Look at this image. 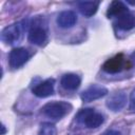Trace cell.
Wrapping results in <instances>:
<instances>
[{
  "label": "cell",
  "mask_w": 135,
  "mask_h": 135,
  "mask_svg": "<svg viewBox=\"0 0 135 135\" xmlns=\"http://www.w3.org/2000/svg\"><path fill=\"white\" fill-rule=\"evenodd\" d=\"M38 135H57V129L55 124L51 122H43L40 127Z\"/></svg>",
  "instance_id": "cell-15"
},
{
  "label": "cell",
  "mask_w": 135,
  "mask_h": 135,
  "mask_svg": "<svg viewBox=\"0 0 135 135\" xmlns=\"http://www.w3.org/2000/svg\"><path fill=\"white\" fill-rule=\"evenodd\" d=\"M128 3H130V4H132V5H135V2H132V1H127Z\"/></svg>",
  "instance_id": "cell-20"
},
{
  "label": "cell",
  "mask_w": 135,
  "mask_h": 135,
  "mask_svg": "<svg viewBox=\"0 0 135 135\" xmlns=\"http://www.w3.org/2000/svg\"><path fill=\"white\" fill-rule=\"evenodd\" d=\"M108 93H109L108 89L104 88L103 85L92 84L80 94V98L83 102H91V101H94L96 99L104 97Z\"/></svg>",
  "instance_id": "cell-6"
},
{
  "label": "cell",
  "mask_w": 135,
  "mask_h": 135,
  "mask_svg": "<svg viewBox=\"0 0 135 135\" xmlns=\"http://www.w3.org/2000/svg\"><path fill=\"white\" fill-rule=\"evenodd\" d=\"M102 135H121V133L119 131H116V130H108Z\"/></svg>",
  "instance_id": "cell-17"
},
{
  "label": "cell",
  "mask_w": 135,
  "mask_h": 135,
  "mask_svg": "<svg viewBox=\"0 0 135 135\" xmlns=\"http://www.w3.org/2000/svg\"><path fill=\"white\" fill-rule=\"evenodd\" d=\"M32 27L28 32V36H27V39L31 43L33 44H36V45H42L46 39H47V33H46V30L41 26L40 24H31Z\"/></svg>",
  "instance_id": "cell-7"
},
{
  "label": "cell",
  "mask_w": 135,
  "mask_h": 135,
  "mask_svg": "<svg viewBox=\"0 0 135 135\" xmlns=\"http://www.w3.org/2000/svg\"><path fill=\"white\" fill-rule=\"evenodd\" d=\"M30 25L31 23L28 19H26L4 27L1 32V40L6 44H11V45L18 43L22 38L24 31H26Z\"/></svg>",
  "instance_id": "cell-1"
},
{
  "label": "cell",
  "mask_w": 135,
  "mask_h": 135,
  "mask_svg": "<svg viewBox=\"0 0 135 135\" xmlns=\"http://www.w3.org/2000/svg\"><path fill=\"white\" fill-rule=\"evenodd\" d=\"M75 119H76L77 122L84 124L89 129L98 128L104 121L103 115L100 114V113L95 112V110L91 109V108H86V109L80 110L77 113V115L75 116Z\"/></svg>",
  "instance_id": "cell-3"
},
{
  "label": "cell",
  "mask_w": 135,
  "mask_h": 135,
  "mask_svg": "<svg viewBox=\"0 0 135 135\" xmlns=\"http://www.w3.org/2000/svg\"><path fill=\"white\" fill-rule=\"evenodd\" d=\"M5 133H6V128H5L4 124H2L1 126V135H4Z\"/></svg>",
  "instance_id": "cell-18"
},
{
  "label": "cell",
  "mask_w": 135,
  "mask_h": 135,
  "mask_svg": "<svg viewBox=\"0 0 135 135\" xmlns=\"http://www.w3.org/2000/svg\"><path fill=\"white\" fill-rule=\"evenodd\" d=\"M129 9L128 7L126 6V4L121 1H112L111 4L109 5L108 7V11H107V16L108 18H118L120 17L121 15L128 13Z\"/></svg>",
  "instance_id": "cell-13"
},
{
  "label": "cell",
  "mask_w": 135,
  "mask_h": 135,
  "mask_svg": "<svg viewBox=\"0 0 135 135\" xmlns=\"http://www.w3.org/2000/svg\"><path fill=\"white\" fill-rule=\"evenodd\" d=\"M131 61L135 63V52H134V53H133V54L131 55Z\"/></svg>",
  "instance_id": "cell-19"
},
{
  "label": "cell",
  "mask_w": 135,
  "mask_h": 135,
  "mask_svg": "<svg viewBox=\"0 0 135 135\" xmlns=\"http://www.w3.org/2000/svg\"><path fill=\"white\" fill-rule=\"evenodd\" d=\"M115 25L117 28L121 31H130L135 26V16L130 12L121 15L120 17L116 18Z\"/></svg>",
  "instance_id": "cell-12"
},
{
  "label": "cell",
  "mask_w": 135,
  "mask_h": 135,
  "mask_svg": "<svg viewBox=\"0 0 135 135\" xmlns=\"http://www.w3.org/2000/svg\"><path fill=\"white\" fill-rule=\"evenodd\" d=\"M130 110L135 113V88L132 90L130 94Z\"/></svg>",
  "instance_id": "cell-16"
},
{
  "label": "cell",
  "mask_w": 135,
  "mask_h": 135,
  "mask_svg": "<svg viewBox=\"0 0 135 135\" xmlns=\"http://www.w3.org/2000/svg\"><path fill=\"white\" fill-rule=\"evenodd\" d=\"M54 89H55V80L53 78H49L38 83L33 89V94L39 98H45L54 94Z\"/></svg>",
  "instance_id": "cell-9"
},
{
  "label": "cell",
  "mask_w": 135,
  "mask_h": 135,
  "mask_svg": "<svg viewBox=\"0 0 135 135\" xmlns=\"http://www.w3.org/2000/svg\"><path fill=\"white\" fill-rule=\"evenodd\" d=\"M99 4V1H81L78 3V8L83 16L89 18L96 14Z\"/></svg>",
  "instance_id": "cell-14"
},
{
  "label": "cell",
  "mask_w": 135,
  "mask_h": 135,
  "mask_svg": "<svg viewBox=\"0 0 135 135\" xmlns=\"http://www.w3.org/2000/svg\"><path fill=\"white\" fill-rule=\"evenodd\" d=\"M80 83H81L80 76H78L77 74H74V73L64 74L61 77V80H60L61 86L63 89H65V90H69V91L77 90L79 88Z\"/></svg>",
  "instance_id": "cell-11"
},
{
  "label": "cell",
  "mask_w": 135,
  "mask_h": 135,
  "mask_svg": "<svg viewBox=\"0 0 135 135\" xmlns=\"http://www.w3.org/2000/svg\"><path fill=\"white\" fill-rule=\"evenodd\" d=\"M131 66V62L129 59H127L123 54H118L110 59H108L103 65H102V70L109 74H116V73H120L121 71L128 69Z\"/></svg>",
  "instance_id": "cell-4"
},
{
  "label": "cell",
  "mask_w": 135,
  "mask_h": 135,
  "mask_svg": "<svg viewBox=\"0 0 135 135\" xmlns=\"http://www.w3.org/2000/svg\"><path fill=\"white\" fill-rule=\"evenodd\" d=\"M73 109V105L68 101H52L45 103L41 108V112L53 119H61L69 114Z\"/></svg>",
  "instance_id": "cell-2"
},
{
  "label": "cell",
  "mask_w": 135,
  "mask_h": 135,
  "mask_svg": "<svg viewBox=\"0 0 135 135\" xmlns=\"http://www.w3.org/2000/svg\"><path fill=\"white\" fill-rule=\"evenodd\" d=\"M126 103H127V95L123 91H118L113 93L105 102L107 107L113 112L120 111L126 105Z\"/></svg>",
  "instance_id": "cell-8"
},
{
  "label": "cell",
  "mask_w": 135,
  "mask_h": 135,
  "mask_svg": "<svg viewBox=\"0 0 135 135\" xmlns=\"http://www.w3.org/2000/svg\"><path fill=\"white\" fill-rule=\"evenodd\" d=\"M57 24L61 28H71L77 22V16L73 11H63L57 16Z\"/></svg>",
  "instance_id": "cell-10"
},
{
  "label": "cell",
  "mask_w": 135,
  "mask_h": 135,
  "mask_svg": "<svg viewBox=\"0 0 135 135\" xmlns=\"http://www.w3.org/2000/svg\"><path fill=\"white\" fill-rule=\"evenodd\" d=\"M30 58V53L24 47H15L11 51L8 55V64L13 69H19Z\"/></svg>",
  "instance_id": "cell-5"
}]
</instances>
